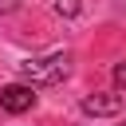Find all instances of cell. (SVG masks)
I'll use <instances>...</instances> for the list:
<instances>
[{
	"mask_svg": "<svg viewBox=\"0 0 126 126\" xmlns=\"http://www.w3.org/2000/svg\"><path fill=\"white\" fill-rule=\"evenodd\" d=\"M20 75H24V83H63L67 75H71V55L67 51H59V55H43V59H28V63H20Z\"/></svg>",
	"mask_w": 126,
	"mask_h": 126,
	"instance_id": "6da1fadb",
	"label": "cell"
},
{
	"mask_svg": "<svg viewBox=\"0 0 126 126\" xmlns=\"http://www.w3.org/2000/svg\"><path fill=\"white\" fill-rule=\"evenodd\" d=\"M32 106H35V87L32 83H12V87L0 91V110L4 114H24Z\"/></svg>",
	"mask_w": 126,
	"mask_h": 126,
	"instance_id": "7a4b0ae2",
	"label": "cell"
},
{
	"mask_svg": "<svg viewBox=\"0 0 126 126\" xmlns=\"http://www.w3.org/2000/svg\"><path fill=\"white\" fill-rule=\"evenodd\" d=\"M83 110H87V114H122V110H126V94H122V87H118V91L87 94V98H83Z\"/></svg>",
	"mask_w": 126,
	"mask_h": 126,
	"instance_id": "3957f363",
	"label": "cell"
},
{
	"mask_svg": "<svg viewBox=\"0 0 126 126\" xmlns=\"http://www.w3.org/2000/svg\"><path fill=\"white\" fill-rule=\"evenodd\" d=\"M79 8H83V0H55L59 16H79Z\"/></svg>",
	"mask_w": 126,
	"mask_h": 126,
	"instance_id": "277c9868",
	"label": "cell"
},
{
	"mask_svg": "<svg viewBox=\"0 0 126 126\" xmlns=\"http://www.w3.org/2000/svg\"><path fill=\"white\" fill-rule=\"evenodd\" d=\"M114 83H118V87H126V59L114 67Z\"/></svg>",
	"mask_w": 126,
	"mask_h": 126,
	"instance_id": "5b68a950",
	"label": "cell"
},
{
	"mask_svg": "<svg viewBox=\"0 0 126 126\" xmlns=\"http://www.w3.org/2000/svg\"><path fill=\"white\" fill-rule=\"evenodd\" d=\"M24 0H0V16H8V12H16Z\"/></svg>",
	"mask_w": 126,
	"mask_h": 126,
	"instance_id": "8992f818",
	"label": "cell"
}]
</instances>
